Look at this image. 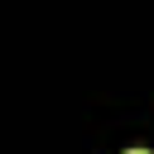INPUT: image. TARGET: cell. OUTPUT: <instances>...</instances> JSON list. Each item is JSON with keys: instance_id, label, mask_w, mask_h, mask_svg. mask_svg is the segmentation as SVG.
Returning a JSON list of instances; mask_svg holds the SVG:
<instances>
[{"instance_id": "obj_1", "label": "cell", "mask_w": 154, "mask_h": 154, "mask_svg": "<svg viewBox=\"0 0 154 154\" xmlns=\"http://www.w3.org/2000/svg\"><path fill=\"white\" fill-rule=\"evenodd\" d=\"M130 154H149V149H130Z\"/></svg>"}]
</instances>
